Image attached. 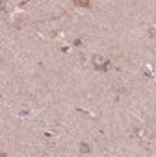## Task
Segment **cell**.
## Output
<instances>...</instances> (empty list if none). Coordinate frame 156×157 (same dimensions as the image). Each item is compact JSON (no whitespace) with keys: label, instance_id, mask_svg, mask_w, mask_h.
<instances>
[{"label":"cell","instance_id":"6da1fadb","mask_svg":"<svg viewBox=\"0 0 156 157\" xmlns=\"http://www.w3.org/2000/svg\"><path fill=\"white\" fill-rule=\"evenodd\" d=\"M74 4H76V6H82V8H89V2H88V0H74Z\"/></svg>","mask_w":156,"mask_h":157},{"label":"cell","instance_id":"7a4b0ae2","mask_svg":"<svg viewBox=\"0 0 156 157\" xmlns=\"http://www.w3.org/2000/svg\"><path fill=\"white\" fill-rule=\"evenodd\" d=\"M80 151L88 153V151H89V146H88V144H82V146H80Z\"/></svg>","mask_w":156,"mask_h":157}]
</instances>
